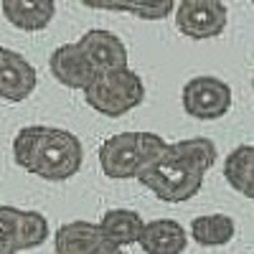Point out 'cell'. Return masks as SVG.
Returning <instances> with one entry per match:
<instances>
[{"label":"cell","instance_id":"obj_1","mask_svg":"<svg viewBox=\"0 0 254 254\" xmlns=\"http://www.w3.org/2000/svg\"><path fill=\"white\" fill-rule=\"evenodd\" d=\"M13 160L26 173L51 183L69 181L81 171L84 147L81 140L61 127L28 125L13 137Z\"/></svg>","mask_w":254,"mask_h":254},{"label":"cell","instance_id":"obj_2","mask_svg":"<svg viewBox=\"0 0 254 254\" xmlns=\"http://www.w3.org/2000/svg\"><path fill=\"white\" fill-rule=\"evenodd\" d=\"M168 142L155 132H117L99 147V168L112 181L137 178L150 165Z\"/></svg>","mask_w":254,"mask_h":254},{"label":"cell","instance_id":"obj_3","mask_svg":"<svg viewBox=\"0 0 254 254\" xmlns=\"http://www.w3.org/2000/svg\"><path fill=\"white\" fill-rule=\"evenodd\" d=\"M137 181L155 193L165 203H183L190 201L203 186V173L193 165H188L181 155L171 150V145L163 147V153L137 176Z\"/></svg>","mask_w":254,"mask_h":254},{"label":"cell","instance_id":"obj_4","mask_svg":"<svg viewBox=\"0 0 254 254\" xmlns=\"http://www.w3.org/2000/svg\"><path fill=\"white\" fill-rule=\"evenodd\" d=\"M84 99L94 112L104 117H122L142 104L145 84L140 74L132 71L130 66L117 71H102L84 89Z\"/></svg>","mask_w":254,"mask_h":254},{"label":"cell","instance_id":"obj_5","mask_svg":"<svg viewBox=\"0 0 254 254\" xmlns=\"http://www.w3.org/2000/svg\"><path fill=\"white\" fill-rule=\"evenodd\" d=\"M181 102H183L186 115L203 120V122H214V120H221L224 115H229L234 94H231V87L224 79L201 74L183 84Z\"/></svg>","mask_w":254,"mask_h":254},{"label":"cell","instance_id":"obj_6","mask_svg":"<svg viewBox=\"0 0 254 254\" xmlns=\"http://www.w3.org/2000/svg\"><path fill=\"white\" fill-rule=\"evenodd\" d=\"M176 28L193 41H208L224 33L229 10L221 0H183L176 3Z\"/></svg>","mask_w":254,"mask_h":254},{"label":"cell","instance_id":"obj_7","mask_svg":"<svg viewBox=\"0 0 254 254\" xmlns=\"http://www.w3.org/2000/svg\"><path fill=\"white\" fill-rule=\"evenodd\" d=\"M38 84L33 64L8 46H0V99L26 102Z\"/></svg>","mask_w":254,"mask_h":254},{"label":"cell","instance_id":"obj_8","mask_svg":"<svg viewBox=\"0 0 254 254\" xmlns=\"http://www.w3.org/2000/svg\"><path fill=\"white\" fill-rule=\"evenodd\" d=\"M49 69L54 74V79L61 84V87H69V89H87L92 79L97 76L94 66L89 64V59L84 56L81 46L76 41L71 44H61L51 51L49 56Z\"/></svg>","mask_w":254,"mask_h":254},{"label":"cell","instance_id":"obj_9","mask_svg":"<svg viewBox=\"0 0 254 254\" xmlns=\"http://www.w3.org/2000/svg\"><path fill=\"white\" fill-rule=\"evenodd\" d=\"M76 44L81 46L84 56L89 59L97 74L127 69V46L122 44V38L117 33L104 31V28H92Z\"/></svg>","mask_w":254,"mask_h":254},{"label":"cell","instance_id":"obj_10","mask_svg":"<svg viewBox=\"0 0 254 254\" xmlns=\"http://www.w3.org/2000/svg\"><path fill=\"white\" fill-rule=\"evenodd\" d=\"M137 244L145 254H183L188 247V231L176 219H153L145 221Z\"/></svg>","mask_w":254,"mask_h":254},{"label":"cell","instance_id":"obj_11","mask_svg":"<svg viewBox=\"0 0 254 254\" xmlns=\"http://www.w3.org/2000/svg\"><path fill=\"white\" fill-rule=\"evenodd\" d=\"M0 13L13 28L20 31H44L56 15L54 0H3Z\"/></svg>","mask_w":254,"mask_h":254},{"label":"cell","instance_id":"obj_12","mask_svg":"<svg viewBox=\"0 0 254 254\" xmlns=\"http://www.w3.org/2000/svg\"><path fill=\"white\" fill-rule=\"evenodd\" d=\"M0 211H3V216L8 219V224L13 229L18 252L36 249L49 239V219L44 214H38V211H23V208H15L8 203H0Z\"/></svg>","mask_w":254,"mask_h":254},{"label":"cell","instance_id":"obj_13","mask_svg":"<svg viewBox=\"0 0 254 254\" xmlns=\"http://www.w3.org/2000/svg\"><path fill=\"white\" fill-rule=\"evenodd\" d=\"M104 244L99 226L92 221H69L54 234L56 254H97Z\"/></svg>","mask_w":254,"mask_h":254},{"label":"cell","instance_id":"obj_14","mask_svg":"<svg viewBox=\"0 0 254 254\" xmlns=\"http://www.w3.org/2000/svg\"><path fill=\"white\" fill-rule=\"evenodd\" d=\"M97 226H99V231H102V237H104L107 244L125 249L130 244H137L145 221L132 208H110Z\"/></svg>","mask_w":254,"mask_h":254},{"label":"cell","instance_id":"obj_15","mask_svg":"<svg viewBox=\"0 0 254 254\" xmlns=\"http://www.w3.org/2000/svg\"><path fill=\"white\" fill-rule=\"evenodd\" d=\"M188 237L196 244L214 249V247H226L231 239L237 237V221L226 216V214H206V216H196L190 221V231Z\"/></svg>","mask_w":254,"mask_h":254},{"label":"cell","instance_id":"obj_16","mask_svg":"<svg viewBox=\"0 0 254 254\" xmlns=\"http://www.w3.org/2000/svg\"><path fill=\"white\" fill-rule=\"evenodd\" d=\"M224 178L237 193L254 201V145H239L226 155Z\"/></svg>","mask_w":254,"mask_h":254},{"label":"cell","instance_id":"obj_17","mask_svg":"<svg viewBox=\"0 0 254 254\" xmlns=\"http://www.w3.org/2000/svg\"><path fill=\"white\" fill-rule=\"evenodd\" d=\"M171 150L176 155H181L188 165H193L198 173H208L214 163L219 160V150H216V142L208 140V137H188V140H178V142H168Z\"/></svg>","mask_w":254,"mask_h":254},{"label":"cell","instance_id":"obj_18","mask_svg":"<svg viewBox=\"0 0 254 254\" xmlns=\"http://www.w3.org/2000/svg\"><path fill=\"white\" fill-rule=\"evenodd\" d=\"M97 10H112V13H130L140 20H163L173 13L176 3L163 0V3H107V5H92Z\"/></svg>","mask_w":254,"mask_h":254},{"label":"cell","instance_id":"obj_19","mask_svg":"<svg viewBox=\"0 0 254 254\" xmlns=\"http://www.w3.org/2000/svg\"><path fill=\"white\" fill-rule=\"evenodd\" d=\"M0 254H18L13 229H10L8 219L3 216V211H0Z\"/></svg>","mask_w":254,"mask_h":254},{"label":"cell","instance_id":"obj_20","mask_svg":"<svg viewBox=\"0 0 254 254\" xmlns=\"http://www.w3.org/2000/svg\"><path fill=\"white\" fill-rule=\"evenodd\" d=\"M97 254H127L125 249H120V247H112V244H104Z\"/></svg>","mask_w":254,"mask_h":254},{"label":"cell","instance_id":"obj_21","mask_svg":"<svg viewBox=\"0 0 254 254\" xmlns=\"http://www.w3.org/2000/svg\"><path fill=\"white\" fill-rule=\"evenodd\" d=\"M252 89H254V74H252Z\"/></svg>","mask_w":254,"mask_h":254}]
</instances>
